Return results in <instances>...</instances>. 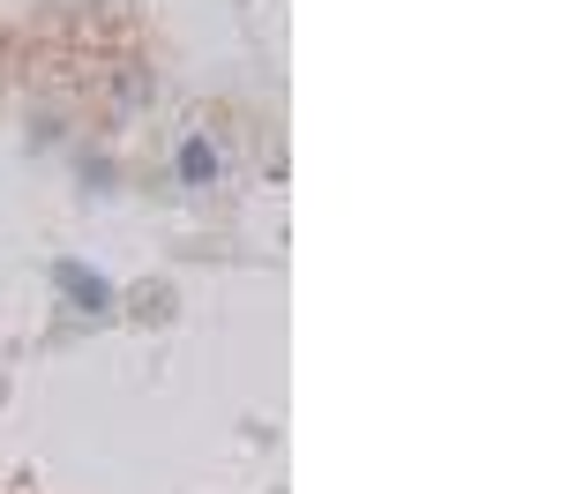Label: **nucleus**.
Here are the masks:
<instances>
[{
  "label": "nucleus",
  "mask_w": 561,
  "mask_h": 494,
  "mask_svg": "<svg viewBox=\"0 0 561 494\" xmlns=\"http://www.w3.org/2000/svg\"><path fill=\"white\" fill-rule=\"evenodd\" d=\"M173 180L187 187V195L225 187V150H217L210 128H180V142H173Z\"/></svg>",
  "instance_id": "obj_1"
},
{
  "label": "nucleus",
  "mask_w": 561,
  "mask_h": 494,
  "mask_svg": "<svg viewBox=\"0 0 561 494\" xmlns=\"http://www.w3.org/2000/svg\"><path fill=\"white\" fill-rule=\"evenodd\" d=\"M53 285H60V292H76V308H83V314L113 308V285H105V277H90L83 263H53Z\"/></svg>",
  "instance_id": "obj_2"
},
{
  "label": "nucleus",
  "mask_w": 561,
  "mask_h": 494,
  "mask_svg": "<svg viewBox=\"0 0 561 494\" xmlns=\"http://www.w3.org/2000/svg\"><path fill=\"white\" fill-rule=\"evenodd\" d=\"M113 180H121L113 158H83V187H90V195H113Z\"/></svg>",
  "instance_id": "obj_3"
}]
</instances>
